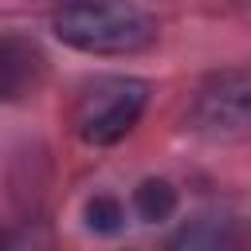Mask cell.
Listing matches in <instances>:
<instances>
[{
  "mask_svg": "<svg viewBox=\"0 0 251 251\" xmlns=\"http://www.w3.org/2000/svg\"><path fill=\"white\" fill-rule=\"evenodd\" d=\"M176 204H180V196H176L173 180H165V176H145L133 188V212L145 224H165L176 212Z\"/></svg>",
  "mask_w": 251,
  "mask_h": 251,
  "instance_id": "obj_5",
  "label": "cell"
},
{
  "mask_svg": "<svg viewBox=\"0 0 251 251\" xmlns=\"http://www.w3.org/2000/svg\"><path fill=\"white\" fill-rule=\"evenodd\" d=\"M43 78V55L31 39L0 35V98H24Z\"/></svg>",
  "mask_w": 251,
  "mask_h": 251,
  "instance_id": "obj_4",
  "label": "cell"
},
{
  "mask_svg": "<svg viewBox=\"0 0 251 251\" xmlns=\"http://www.w3.org/2000/svg\"><path fill=\"white\" fill-rule=\"evenodd\" d=\"M51 35L82 55H141L161 24L137 0H63L51 12Z\"/></svg>",
  "mask_w": 251,
  "mask_h": 251,
  "instance_id": "obj_1",
  "label": "cell"
},
{
  "mask_svg": "<svg viewBox=\"0 0 251 251\" xmlns=\"http://www.w3.org/2000/svg\"><path fill=\"white\" fill-rule=\"evenodd\" d=\"M82 220H86V231L94 235H118L126 227V208L118 196L110 192H94L86 204H82Z\"/></svg>",
  "mask_w": 251,
  "mask_h": 251,
  "instance_id": "obj_6",
  "label": "cell"
},
{
  "mask_svg": "<svg viewBox=\"0 0 251 251\" xmlns=\"http://www.w3.org/2000/svg\"><path fill=\"white\" fill-rule=\"evenodd\" d=\"M192 129L208 141H243L251 126V78L243 67L216 71L192 98Z\"/></svg>",
  "mask_w": 251,
  "mask_h": 251,
  "instance_id": "obj_3",
  "label": "cell"
},
{
  "mask_svg": "<svg viewBox=\"0 0 251 251\" xmlns=\"http://www.w3.org/2000/svg\"><path fill=\"white\" fill-rule=\"evenodd\" d=\"M149 106V82L133 75H102L86 82L75 98L71 126L86 145H114L122 141Z\"/></svg>",
  "mask_w": 251,
  "mask_h": 251,
  "instance_id": "obj_2",
  "label": "cell"
}]
</instances>
